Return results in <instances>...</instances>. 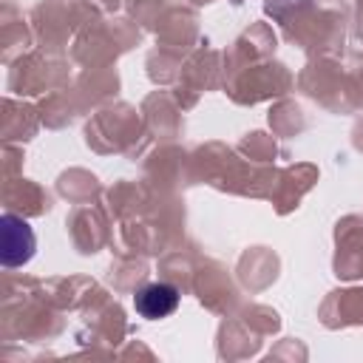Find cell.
<instances>
[{
  "instance_id": "7a4b0ae2",
  "label": "cell",
  "mask_w": 363,
  "mask_h": 363,
  "mask_svg": "<svg viewBox=\"0 0 363 363\" xmlns=\"http://www.w3.org/2000/svg\"><path fill=\"white\" fill-rule=\"evenodd\" d=\"M176 306H179V289L173 284H162V281L142 286L133 298V309L147 320L167 318L176 312Z\"/></svg>"
},
{
  "instance_id": "6da1fadb",
  "label": "cell",
  "mask_w": 363,
  "mask_h": 363,
  "mask_svg": "<svg viewBox=\"0 0 363 363\" xmlns=\"http://www.w3.org/2000/svg\"><path fill=\"white\" fill-rule=\"evenodd\" d=\"M34 233L20 216H3V267H20L34 255Z\"/></svg>"
}]
</instances>
